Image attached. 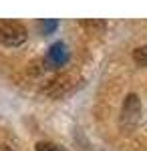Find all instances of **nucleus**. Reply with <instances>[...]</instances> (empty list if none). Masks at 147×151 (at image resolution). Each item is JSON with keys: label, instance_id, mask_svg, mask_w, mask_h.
Here are the masks:
<instances>
[{"label": "nucleus", "instance_id": "f03ea898", "mask_svg": "<svg viewBox=\"0 0 147 151\" xmlns=\"http://www.w3.org/2000/svg\"><path fill=\"white\" fill-rule=\"evenodd\" d=\"M139 113H141V103H139V97L135 93L127 95L125 97L123 109H121V129L125 133L127 131H133L139 121Z\"/></svg>", "mask_w": 147, "mask_h": 151}, {"label": "nucleus", "instance_id": "20e7f679", "mask_svg": "<svg viewBox=\"0 0 147 151\" xmlns=\"http://www.w3.org/2000/svg\"><path fill=\"white\" fill-rule=\"evenodd\" d=\"M75 85V79L71 77V75H67V77H58V79H55V81L50 83V89H48V93L50 95H63L68 91V87H73Z\"/></svg>", "mask_w": 147, "mask_h": 151}, {"label": "nucleus", "instance_id": "f257e3e1", "mask_svg": "<svg viewBox=\"0 0 147 151\" xmlns=\"http://www.w3.org/2000/svg\"><path fill=\"white\" fill-rule=\"evenodd\" d=\"M26 40V28L18 20H0V42L6 47H18Z\"/></svg>", "mask_w": 147, "mask_h": 151}, {"label": "nucleus", "instance_id": "423d86ee", "mask_svg": "<svg viewBox=\"0 0 147 151\" xmlns=\"http://www.w3.org/2000/svg\"><path fill=\"white\" fill-rule=\"evenodd\" d=\"M36 151H67V149L57 145V143H50V141H40V143H36Z\"/></svg>", "mask_w": 147, "mask_h": 151}, {"label": "nucleus", "instance_id": "0eeeda50", "mask_svg": "<svg viewBox=\"0 0 147 151\" xmlns=\"http://www.w3.org/2000/svg\"><path fill=\"white\" fill-rule=\"evenodd\" d=\"M40 26H43L45 35H50V32H53V30L58 26V22H57V20H43V22H40Z\"/></svg>", "mask_w": 147, "mask_h": 151}, {"label": "nucleus", "instance_id": "6e6552de", "mask_svg": "<svg viewBox=\"0 0 147 151\" xmlns=\"http://www.w3.org/2000/svg\"><path fill=\"white\" fill-rule=\"evenodd\" d=\"M85 26H93V28H97V30H103V28H105V22H101V20H97V22H95V20H85Z\"/></svg>", "mask_w": 147, "mask_h": 151}, {"label": "nucleus", "instance_id": "1a4fd4ad", "mask_svg": "<svg viewBox=\"0 0 147 151\" xmlns=\"http://www.w3.org/2000/svg\"><path fill=\"white\" fill-rule=\"evenodd\" d=\"M0 151H12L8 145H0Z\"/></svg>", "mask_w": 147, "mask_h": 151}, {"label": "nucleus", "instance_id": "7ed1b4c3", "mask_svg": "<svg viewBox=\"0 0 147 151\" xmlns=\"http://www.w3.org/2000/svg\"><path fill=\"white\" fill-rule=\"evenodd\" d=\"M68 58V50L65 47V42H55L53 47L48 48V55H46V60L53 65V67H61L65 65Z\"/></svg>", "mask_w": 147, "mask_h": 151}, {"label": "nucleus", "instance_id": "39448f33", "mask_svg": "<svg viewBox=\"0 0 147 151\" xmlns=\"http://www.w3.org/2000/svg\"><path fill=\"white\" fill-rule=\"evenodd\" d=\"M133 60L141 67H147V47H137L133 50Z\"/></svg>", "mask_w": 147, "mask_h": 151}]
</instances>
